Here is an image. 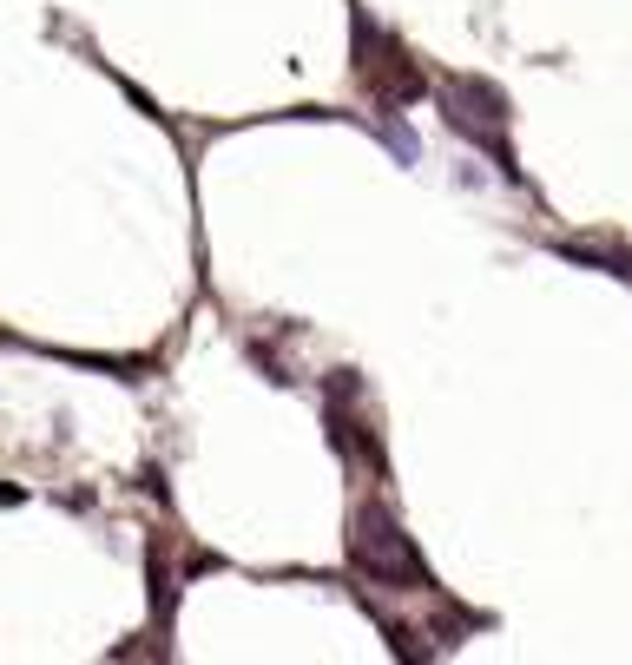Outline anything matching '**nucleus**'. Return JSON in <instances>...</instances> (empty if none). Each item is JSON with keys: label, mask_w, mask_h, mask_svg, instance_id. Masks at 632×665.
I'll return each instance as SVG.
<instances>
[{"label": "nucleus", "mask_w": 632, "mask_h": 665, "mask_svg": "<svg viewBox=\"0 0 632 665\" xmlns=\"http://www.w3.org/2000/svg\"><path fill=\"white\" fill-rule=\"evenodd\" d=\"M382 139H389V152H395L402 165H415V139H409L402 126H382Z\"/></svg>", "instance_id": "423d86ee"}, {"label": "nucleus", "mask_w": 632, "mask_h": 665, "mask_svg": "<svg viewBox=\"0 0 632 665\" xmlns=\"http://www.w3.org/2000/svg\"><path fill=\"white\" fill-rule=\"evenodd\" d=\"M349 567L363 573L369 586H389V593H435V573H428L422 547L402 534L382 501H363L356 521H349Z\"/></svg>", "instance_id": "f257e3e1"}, {"label": "nucleus", "mask_w": 632, "mask_h": 665, "mask_svg": "<svg viewBox=\"0 0 632 665\" xmlns=\"http://www.w3.org/2000/svg\"><path fill=\"white\" fill-rule=\"evenodd\" d=\"M139 488H145V494H152V501H158V507L172 501V488H165V468H145V475H139Z\"/></svg>", "instance_id": "0eeeda50"}, {"label": "nucleus", "mask_w": 632, "mask_h": 665, "mask_svg": "<svg viewBox=\"0 0 632 665\" xmlns=\"http://www.w3.org/2000/svg\"><path fill=\"white\" fill-rule=\"evenodd\" d=\"M27 501V488H14V481H0V507H20Z\"/></svg>", "instance_id": "6e6552de"}, {"label": "nucleus", "mask_w": 632, "mask_h": 665, "mask_svg": "<svg viewBox=\"0 0 632 665\" xmlns=\"http://www.w3.org/2000/svg\"><path fill=\"white\" fill-rule=\"evenodd\" d=\"M448 93H455L461 106L474 112V119H488V126H507V119H514L507 93H501L494 80H481V73H461V80H448Z\"/></svg>", "instance_id": "20e7f679"}, {"label": "nucleus", "mask_w": 632, "mask_h": 665, "mask_svg": "<svg viewBox=\"0 0 632 665\" xmlns=\"http://www.w3.org/2000/svg\"><path fill=\"white\" fill-rule=\"evenodd\" d=\"M553 257H567V264H586V270H606V277H632V251L619 244H580V238H560Z\"/></svg>", "instance_id": "39448f33"}, {"label": "nucleus", "mask_w": 632, "mask_h": 665, "mask_svg": "<svg viewBox=\"0 0 632 665\" xmlns=\"http://www.w3.org/2000/svg\"><path fill=\"white\" fill-rule=\"evenodd\" d=\"M442 119H448V126H455L461 139L474 145V152H488V159L501 165V178H507V185H527V178H521V165H514V145H507V126H488V119H474V112L461 106V99L448 93V86H442Z\"/></svg>", "instance_id": "7ed1b4c3"}, {"label": "nucleus", "mask_w": 632, "mask_h": 665, "mask_svg": "<svg viewBox=\"0 0 632 665\" xmlns=\"http://www.w3.org/2000/svg\"><path fill=\"white\" fill-rule=\"evenodd\" d=\"M356 53H363V60H356V73H363V86H369V99H376V106H415V99L428 93V73L422 66L409 60V47H402V40H389V33L376 27V20H363L356 14Z\"/></svg>", "instance_id": "f03ea898"}]
</instances>
